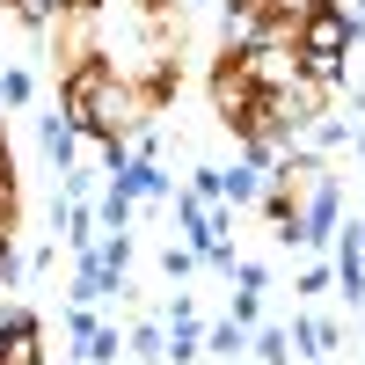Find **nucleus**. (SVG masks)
I'll use <instances>...</instances> for the list:
<instances>
[{"label":"nucleus","instance_id":"obj_1","mask_svg":"<svg viewBox=\"0 0 365 365\" xmlns=\"http://www.w3.org/2000/svg\"><path fill=\"white\" fill-rule=\"evenodd\" d=\"M358 15L344 8V0H322V8L299 22V73H307L314 88H344V58L358 44Z\"/></svg>","mask_w":365,"mask_h":365},{"label":"nucleus","instance_id":"obj_2","mask_svg":"<svg viewBox=\"0 0 365 365\" xmlns=\"http://www.w3.org/2000/svg\"><path fill=\"white\" fill-rule=\"evenodd\" d=\"M212 110H220V125H227L241 146L256 139V117H263V88H256L249 73H241V51H234V44H227L220 58H212Z\"/></svg>","mask_w":365,"mask_h":365},{"label":"nucleus","instance_id":"obj_3","mask_svg":"<svg viewBox=\"0 0 365 365\" xmlns=\"http://www.w3.org/2000/svg\"><path fill=\"white\" fill-rule=\"evenodd\" d=\"M241 73H249L263 96L270 88H292L299 81V44H241Z\"/></svg>","mask_w":365,"mask_h":365},{"label":"nucleus","instance_id":"obj_4","mask_svg":"<svg viewBox=\"0 0 365 365\" xmlns=\"http://www.w3.org/2000/svg\"><path fill=\"white\" fill-rule=\"evenodd\" d=\"M0 365H44V329L37 314H0Z\"/></svg>","mask_w":365,"mask_h":365},{"label":"nucleus","instance_id":"obj_5","mask_svg":"<svg viewBox=\"0 0 365 365\" xmlns=\"http://www.w3.org/2000/svg\"><path fill=\"white\" fill-rule=\"evenodd\" d=\"M73 146H81V132H73V117H44V154H51V168H58V175L73 168Z\"/></svg>","mask_w":365,"mask_h":365},{"label":"nucleus","instance_id":"obj_6","mask_svg":"<svg viewBox=\"0 0 365 365\" xmlns=\"http://www.w3.org/2000/svg\"><path fill=\"white\" fill-rule=\"evenodd\" d=\"M205 344H212V358H227V365H241V351H249V329H241V322L227 314V322H212V329H205Z\"/></svg>","mask_w":365,"mask_h":365},{"label":"nucleus","instance_id":"obj_7","mask_svg":"<svg viewBox=\"0 0 365 365\" xmlns=\"http://www.w3.org/2000/svg\"><path fill=\"white\" fill-rule=\"evenodd\" d=\"M132 205H139V197L110 182V190H103V205H96V227H103V234H125V227H132Z\"/></svg>","mask_w":365,"mask_h":365},{"label":"nucleus","instance_id":"obj_8","mask_svg":"<svg viewBox=\"0 0 365 365\" xmlns=\"http://www.w3.org/2000/svg\"><path fill=\"white\" fill-rule=\"evenodd\" d=\"M125 351H132L139 365H161V358H168V329H161V322H146V329H132V336H125Z\"/></svg>","mask_w":365,"mask_h":365},{"label":"nucleus","instance_id":"obj_9","mask_svg":"<svg viewBox=\"0 0 365 365\" xmlns=\"http://www.w3.org/2000/svg\"><path fill=\"white\" fill-rule=\"evenodd\" d=\"M29 96H37V81H29L22 66H0V110H22Z\"/></svg>","mask_w":365,"mask_h":365},{"label":"nucleus","instance_id":"obj_10","mask_svg":"<svg viewBox=\"0 0 365 365\" xmlns=\"http://www.w3.org/2000/svg\"><path fill=\"white\" fill-rule=\"evenodd\" d=\"M81 358H88V365H117V358H125V336H117V329H96Z\"/></svg>","mask_w":365,"mask_h":365},{"label":"nucleus","instance_id":"obj_11","mask_svg":"<svg viewBox=\"0 0 365 365\" xmlns=\"http://www.w3.org/2000/svg\"><path fill=\"white\" fill-rule=\"evenodd\" d=\"M197 263H205V256L190 249V241H168V249H161V270H168V278H190Z\"/></svg>","mask_w":365,"mask_h":365},{"label":"nucleus","instance_id":"obj_12","mask_svg":"<svg viewBox=\"0 0 365 365\" xmlns=\"http://www.w3.org/2000/svg\"><path fill=\"white\" fill-rule=\"evenodd\" d=\"M256 358L263 365H285L292 358V336H285V329H256Z\"/></svg>","mask_w":365,"mask_h":365},{"label":"nucleus","instance_id":"obj_13","mask_svg":"<svg viewBox=\"0 0 365 365\" xmlns=\"http://www.w3.org/2000/svg\"><path fill=\"white\" fill-rule=\"evenodd\" d=\"M227 278H241V292H263V285H270V270H263V263H241V256H234V270H227Z\"/></svg>","mask_w":365,"mask_h":365},{"label":"nucleus","instance_id":"obj_14","mask_svg":"<svg viewBox=\"0 0 365 365\" xmlns=\"http://www.w3.org/2000/svg\"><path fill=\"white\" fill-rule=\"evenodd\" d=\"M234 322L256 329V322H263V299H256V292H234Z\"/></svg>","mask_w":365,"mask_h":365},{"label":"nucleus","instance_id":"obj_15","mask_svg":"<svg viewBox=\"0 0 365 365\" xmlns=\"http://www.w3.org/2000/svg\"><path fill=\"white\" fill-rule=\"evenodd\" d=\"M292 292H299V299H314V292H329V270H322V263H307V270H299V285H292Z\"/></svg>","mask_w":365,"mask_h":365},{"label":"nucleus","instance_id":"obj_16","mask_svg":"<svg viewBox=\"0 0 365 365\" xmlns=\"http://www.w3.org/2000/svg\"><path fill=\"white\" fill-rule=\"evenodd\" d=\"M351 146H358V161H365V132H351Z\"/></svg>","mask_w":365,"mask_h":365},{"label":"nucleus","instance_id":"obj_17","mask_svg":"<svg viewBox=\"0 0 365 365\" xmlns=\"http://www.w3.org/2000/svg\"><path fill=\"white\" fill-rule=\"evenodd\" d=\"M0 292H8V285H0Z\"/></svg>","mask_w":365,"mask_h":365}]
</instances>
